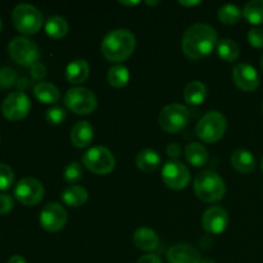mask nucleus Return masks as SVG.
<instances>
[{"instance_id":"obj_27","label":"nucleus","mask_w":263,"mask_h":263,"mask_svg":"<svg viewBox=\"0 0 263 263\" xmlns=\"http://www.w3.org/2000/svg\"><path fill=\"white\" fill-rule=\"evenodd\" d=\"M130 81V72L123 64H116L108 71V82L116 89L125 87Z\"/></svg>"},{"instance_id":"obj_45","label":"nucleus","mask_w":263,"mask_h":263,"mask_svg":"<svg viewBox=\"0 0 263 263\" xmlns=\"http://www.w3.org/2000/svg\"><path fill=\"white\" fill-rule=\"evenodd\" d=\"M261 66H262V71H263V55H262V61H261Z\"/></svg>"},{"instance_id":"obj_47","label":"nucleus","mask_w":263,"mask_h":263,"mask_svg":"<svg viewBox=\"0 0 263 263\" xmlns=\"http://www.w3.org/2000/svg\"><path fill=\"white\" fill-rule=\"evenodd\" d=\"M261 167H262V171H263V158H262V163H261Z\"/></svg>"},{"instance_id":"obj_31","label":"nucleus","mask_w":263,"mask_h":263,"mask_svg":"<svg viewBox=\"0 0 263 263\" xmlns=\"http://www.w3.org/2000/svg\"><path fill=\"white\" fill-rule=\"evenodd\" d=\"M82 176H84V171H82V166L79 162H71L64 168L63 177L67 184H76V182H79L82 179Z\"/></svg>"},{"instance_id":"obj_42","label":"nucleus","mask_w":263,"mask_h":263,"mask_svg":"<svg viewBox=\"0 0 263 263\" xmlns=\"http://www.w3.org/2000/svg\"><path fill=\"white\" fill-rule=\"evenodd\" d=\"M120 3L123 5H128V7H134V5L140 4V2H120Z\"/></svg>"},{"instance_id":"obj_37","label":"nucleus","mask_w":263,"mask_h":263,"mask_svg":"<svg viewBox=\"0 0 263 263\" xmlns=\"http://www.w3.org/2000/svg\"><path fill=\"white\" fill-rule=\"evenodd\" d=\"M31 73H32V76L36 77V79H43L46 74V68L43 64L37 62V63L33 64V66L31 67Z\"/></svg>"},{"instance_id":"obj_44","label":"nucleus","mask_w":263,"mask_h":263,"mask_svg":"<svg viewBox=\"0 0 263 263\" xmlns=\"http://www.w3.org/2000/svg\"><path fill=\"white\" fill-rule=\"evenodd\" d=\"M146 4H149V5H156V4H158V2H153V3H151V2H146Z\"/></svg>"},{"instance_id":"obj_17","label":"nucleus","mask_w":263,"mask_h":263,"mask_svg":"<svg viewBox=\"0 0 263 263\" xmlns=\"http://www.w3.org/2000/svg\"><path fill=\"white\" fill-rule=\"evenodd\" d=\"M94 140V127L87 121H80L72 127L71 141L76 148H87Z\"/></svg>"},{"instance_id":"obj_39","label":"nucleus","mask_w":263,"mask_h":263,"mask_svg":"<svg viewBox=\"0 0 263 263\" xmlns=\"http://www.w3.org/2000/svg\"><path fill=\"white\" fill-rule=\"evenodd\" d=\"M136 263H162V261L156 254H146V256L141 257Z\"/></svg>"},{"instance_id":"obj_3","label":"nucleus","mask_w":263,"mask_h":263,"mask_svg":"<svg viewBox=\"0 0 263 263\" xmlns=\"http://www.w3.org/2000/svg\"><path fill=\"white\" fill-rule=\"evenodd\" d=\"M194 192L205 203L220 202L226 195V184L222 177L212 170L199 172L194 179Z\"/></svg>"},{"instance_id":"obj_12","label":"nucleus","mask_w":263,"mask_h":263,"mask_svg":"<svg viewBox=\"0 0 263 263\" xmlns=\"http://www.w3.org/2000/svg\"><path fill=\"white\" fill-rule=\"evenodd\" d=\"M162 180L170 189H185L190 182V171L182 162L172 159L162 168Z\"/></svg>"},{"instance_id":"obj_46","label":"nucleus","mask_w":263,"mask_h":263,"mask_svg":"<svg viewBox=\"0 0 263 263\" xmlns=\"http://www.w3.org/2000/svg\"><path fill=\"white\" fill-rule=\"evenodd\" d=\"M0 31H2V20H0Z\"/></svg>"},{"instance_id":"obj_10","label":"nucleus","mask_w":263,"mask_h":263,"mask_svg":"<svg viewBox=\"0 0 263 263\" xmlns=\"http://www.w3.org/2000/svg\"><path fill=\"white\" fill-rule=\"evenodd\" d=\"M44 186L33 177H23L17 182L14 189L15 199L23 205L32 207L40 203L44 198Z\"/></svg>"},{"instance_id":"obj_32","label":"nucleus","mask_w":263,"mask_h":263,"mask_svg":"<svg viewBox=\"0 0 263 263\" xmlns=\"http://www.w3.org/2000/svg\"><path fill=\"white\" fill-rule=\"evenodd\" d=\"M67 112L63 107H58V105H54V107L49 108L45 113V118L48 121V123L54 126L62 125V123L66 121Z\"/></svg>"},{"instance_id":"obj_13","label":"nucleus","mask_w":263,"mask_h":263,"mask_svg":"<svg viewBox=\"0 0 263 263\" xmlns=\"http://www.w3.org/2000/svg\"><path fill=\"white\" fill-rule=\"evenodd\" d=\"M68 215L63 205L59 203H49L41 210L39 222L44 230L49 233H58L66 226Z\"/></svg>"},{"instance_id":"obj_40","label":"nucleus","mask_w":263,"mask_h":263,"mask_svg":"<svg viewBox=\"0 0 263 263\" xmlns=\"http://www.w3.org/2000/svg\"><path fill=\"white\" fill-rule=\"evenodd\" d=\"M8 263H27V262H26V259L23 258L22 256H13L10 257Z\"/></svg>"},{"instance_id":"obj_16","label":"nucleus","mask_w":263,"mask_h":263,"mask_svg":"<svg viewBox=\"0 0 263 263\" xmlns=\"http://www.w3.org/2000/svg\"><path fill=\"white\" fill-rule=\"evenodd\" d=\"M167 259L170 263H199L200 254L190 244L180 243L170 248Z\"/></svg>"},{"instance_id":"obj_29","label":"nucleus","mask_w":263,"mask_h":263,"mask_svg":"<svg viewBox=\"0 0 263 263\" xmlns=\"http://www.w3.org/2000/svg\"><path fill=\"white\" fill-rule=\"evenodd\" d=\"M243 15L252 25L263 23V0H251L243 9Z\"/></svg>"},{"instance_id":"obj_7","label":"nucleus","mask_w":263,"mask_h":263,"mask_svg":"<svg viewBox=\"0 0 263 263\" xmlns=\"http://www.w3.org/2000/svg\"><path fill=\"white\" fill-rule=\"evenodd\" d=\"M82 164L97 175H108L115 170L116 159L109 149L94 146L82 156Z\"/></svg>"},{"instance_id":"obj_41","label":"nucleus","mask_w":263,"mask_h":263,"mask_svg":"<svg viewBox=\"0 0 263 263\" xmlns=\"http://www.w3.org/2000/svg\"><path fill=\"white\" fill-rule=\"evenodd\" d=\"M180 4L184 7H195V5L200 4V2H180Z\"/></svg>"},{"instance_id":"obj_11","label":"nucleus","mask_w":263,"mask_h":263,"mask_svg":"<svg viewBox=\"0 0 263 263\" xmlns=\"http://www.w3.org/2000/svg\"><path fill=\"white\" fill-rule=\"evenodd\" d=\"M31 110V100L25 92H10L2 103V113L10 121L25 118Z\"/></svg>"},{"instance_id":"obj_19","label":"nucleus","mask_w":263,"mask_h":263,"mask_svg":"<svg viewBox=\"0 0 263 263\" xmlns=\"http://www.w3.org/2000/svg\"><path fill=\"white\" fill-rule=\"evenodd\" d=\"M90 74V67L85 59H74L67 66L66 79L72 85H81Z\"/></svg>"},{"instance_id":"obj_24","label":"nucleus","mask_w":263,"mask_h":263,"mask_svg":"<svg viewBox=\"0 0 263 263\" xmlns=\"http://www.w3.org/2000/svg\"><path fill=\"white\" fill-rule=\"evenodd\" d=\"M33 94L44 104H55L59 100V90L50 82H39L33 89Z\"/></svg>"},{"instance_id":"obj_33","label":"nucleus","mask_w":263,"mask_h":263,"mask_svg":"<svg viewBox=\"0 0 263 263\" xmlns=\"http://www.w3.org/2000/svg\"><path fill=\"white\" fill-rule=\"evenodd\" d=\"M14 182V172L12 167L5 163H0V190H7Z\"/></svg>"},{"instance_id":"obj_38","label":"nucleus","mask_w":263,"mask_h":263,"mask_svg":"<svg viewBox=\"0 0 263 263\" xmlns=\"http://www.w3.org/2000/svg\"><path fill=\"white\" fill-rule=\"evenodd\" d=\"M167 154H168L171 158H177V157L181 156V146L177 143H171L167 146Z\"/></svg>"},{"instance_id":"obj_30","label":"nucleus","mask_w":263,"mask_h":263,"mask_svg":"<svg viewBox=\"0 0 263 263\" xmlns=\"http://www.w3.org/2000/svg\"><path fill=\"white\" fill-rule=\"evenodd\" d=\"M243 12L235 4H225L218 9V18L225 25H235L240 21Z\"/></svg>"},{"instance_id":"obj_14","label":"nucleus","mask_w":263,"mask_h":263,"mask_svg":"<svg viewBox=\"0 0 263 263\" xmlns=\"http://www.w3.org/2000/svg\"><path fill=\"white\" fill-rule=\"evenodd\" d=\"M229 223V215L228 211L218 205L210 207L202 217V225L207 233L212 235H218L222 234L226 230Z\"/></svg>"},{"instance_id":"obj_15","label":"nucleus","mask_w":263,"mask_h":263,"mask_svg":"<svg viewBox=\"0 0 263 263\" xmlns=\"http://www.w3.org/2000/svg\"><path fill=\"white\" fill-rule=\"evenodd\" d=\"M233 80L236 86L246 92L254 91L259 86L258 72L248 63H240L233 69Z\"/></svg>"},{"instance_id":"obj_35","label":"nucleus","mask_w":263,"mask_h":263,"mask_svg":"<svg viewBox=\"0 0 263 263\" xmlns=\"http://www.w3.org/2000/svg\"><path fill=\"white\" fill-rule=\"evenodd\" d=\"M248 41L254 48H263V30L262 28H252L248 32Z\"/></svg>"},{"instance_id":"obj_8","label":"nucleus","mask_w":263,"mask_h":263,"mask_svg":"<svg viewBox=\"0 0 263 263\" xmlns=\"http://www.w3.org/2000/svg\"><path fill=\"white\" fill-rule=\"evenodd\" d=\"M97 104V97L86 87H72L64 95V105L76 115H90Z\"/></svg>"},{"instance_id":"obj_34","label":"nucleus","mask_w":263,"mask_h":263,"mask_svg":"<svg viewBox=\"0 0 263 263\" xmlns=\"http://www.w3.org/2000/svg\"><path fill=\"white\" fill-rule=\"evenodd\" d=\"M17 82V72L10 67L0 68V87L8 89Z\"/></svg>"},{"instance_id":"obj_22","label":"nucleus","mask_w":263,"mask_h":263,"mask_svg":"<svg viewBox=\"0 0 263 263\" xmlns=\"http://www.w3.org/2000/svg\"><path fill=\"white\" fill-rule=\"evenodd\" d=\"M207 98V86L200 81H192L185 86L184 99L190 105H200Z\"/></svg>"},{"instance_id":"obj_36","label":"nucleus","mask_w":263,"mask_h":263,"mask_svg":"<svg viewBox=\"0 0 263 263\" xmlns=\"http://www.w3.org/2000/svg\"><path fill=\"white\" fill-rule=\"evenodd\" d=\"M14 205V200L9 194H0V216L10 212Z\"/></svg>"},{"instance_id":"obj_20","label":"nucleus","mask_w":263,"mask_h":263,"mask_svg":"<svg viewBox=\"0 0 263 263\" xmlns=\"http://www.w3.org/2000/svg\"><path fill=\"white\" fill-rule=\"evenodd\" d=\"M231 164L240 174H251L256 168V158L246 149H238L231 154Z\"/></svg>"},{"instance_id":"obj_21","label":"nucleus","mask_w":263,"mask_h":263,"mask_svg":"<svg viewBox=\"0 0 263 263\" xmlns=\"http://www.w3.org/2000/svg\"><path fill=\"white\" fill-rule=\"evenodd\" d=\"M161 161L162 158L159 153L153 151V149H144V151L139 152L135 158V163L138 168L144 172L156 171L159 164H161Z\"/></svg>"},{"instance_id":"obj_43","label":"nucleus","mask_w":263,"mask_h":263,"mask_svg":"<svg viewBox=\"0 0 263 263\" xmlns=\"http://www.w3.org/2000/svg\"><path fill=\"white\" fill-rule=\"evenodd\" d=\"M199 263H216V262L212 261V259H200Z\"/></svg>"},{"instance_id":"obj_1","label":"nucleus","mask_w":263,"mask_h":263,"mask_svg":"<svg viewBox=\"0 0 263 263\" xmlns=\"http://www.w3.org/2000/svg\"><path fill=\"white\" fill-rule=\"evenodd\" d=\"M217 32L205 23H195L186 30L182 37V51L189 59L205 58L217 45Z\"/></svg>"},{"instance_id":"obj_4","label":"nucleus","mask_w":263,"mask_h":263,"mask_svg":"<svg viewBox=\"0 0 263 263\" xmlns=\"http://www.w3.org/2000/svg\"><path fill=\"white\" fill-rule=\"evenodd\" d=\"M226 127H228V121L225 116L217 110H211L200 118L195 133L200 140L207 144H212L225 135Z\"/></svg>"},{"instance_id":"obj_25","label":"nucleus","mask_w":263,"mask_h":263,"mask_svg":"<svg viewBox=\"0 0 263 263\" xmlns=\"http://www.w3.org/2000/svg\"><path fill=\"white\" fill-rule=\"evenodd\" d=\"M186 161L193 167H203L208 162V152L200 143H192L185 148Z\"/></svg>"},{"instance_id":"obj_48","label":"nucleus","mask_w":263,"mask_h":263,"mask_svg":"<svg viewBox=\"0 0 263 263\" xmlns=\"http://www.w3.org/2000/svg\"><path fill=\"white\" fill-rule=\"evenodd\" d=\"M262 110H263V104H262Z\"/></svg>"},{"instance_id":"obj_2","label":"nucleus","mask_w":263,"mask_h":263,"mask_svg":"<svg viewBox=\"0 0 263 263\" xmlns=\"http://www.w3.org/2000/svg\"><path fill=\"white\" fill-rule=\"evenodd\" d=\"M136 39L131 31L126 28L113 30L103 39L102 54L109 62H123L134 53Z\"/></svg>"},{"instance_id":"obj_18","label":"nucleus","mask_w":263,"mask_h":263,"mask_svg":"<svg viewBox=\"0 0 263 263\" xmlns=\"http://www.w3.org/2000/svg\"><path fill=\"white\" fill-rule=\"evenodd\" d=\"M133 240L134 244L143 252H153L159 246V239L156 231L145 226H141L134 233Z\"/></svg>"},{"instance_id":"obj_6","label":"nucleus","mask_w":263,"mask_h":263,"mask_svg":"<svg viewBox=\"0 0 263 263\" xmlns=\"http://www.w3.org/2000/svg\"><path fill=\"white\" fill-rule=\"evenodd\" d=\"M159 126L163 131L176 134L184 130L190 122V110L185 105L172 103L166 105L159 113Z\"/></svg>"},{"instance_id":"obj_5","label":"nucleus","mask_w":263,"mask_h":263,"mask_svg":"<svg viewBox=\"0 0 263 263\" xmlns=\"http://www.w3.org/2000/svg\"><path fill=\"white\" fill-rule=\"evenodd\" d=\"M12 21L14 27L25 35H33L43 26V15L33 5L22 3L13 9Z\"/></svg>"},{"instance_id":"obj_26","label":"nucleus","mask_w":263,"mask_h":263,"mask_svg":"<svg viewBox=\"0 0 263 263\" xmlns=\"http://www.w3.org/2000/svg\"><path fill=\"white\" fill-rule=\"evenodd\" d=\"M217 53L225 62H234L240 55V48L233 39H222L217 43Z\"/></svg>"},{"instance_id":"obj_28","label":"nucleus","mask_w":263,"mask_h":263,"mask_svg":"<svg viewBox=\"0 0 263 263\" xmlns=\"http://www.w3.org/2000/svg\"><path fill=\"white\" fill-rule=\"evenodd\" d=\"M68 23L64 18L54 15L50 17L45 23V32L46 35L50 36L51 39H62L68 33Z\"/></svg>"},{"instance_id":"obj_23","label":"nucleus","mask_w":263,"mask_h":263,"mask_svg":"<svg viewBox=\"0 0 263 263\" xmlns=\"http://www.w3.org/2000/svg\"><path fill=\"white\" fill-rule=\"evenodd\" d=\"M87 199H89V193L82 186H76V185L68 186L62 193V200L64 204L69 205V207H81L87 202Z\"/></svg>"},{"instance_id":"obj_9","label":"nucleus","mask_w":263,"mask_h":263,"mask_svg":"<svg viewBox=\"0 0 263 263\" xmlns=\"http://www.w3.org/2000/svg\"><path fill=\"white\" fill-rule=\"evenodd\" d=\"M8 51L13 61L23 67H32L33 64L37 63L40 57L39 46L32 40L23 36L12 39L8 45Z\"/></svg>"}]
</instances>
